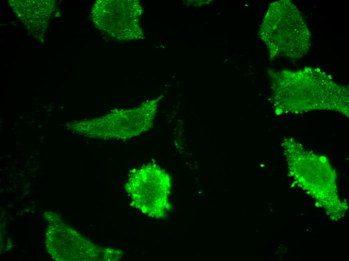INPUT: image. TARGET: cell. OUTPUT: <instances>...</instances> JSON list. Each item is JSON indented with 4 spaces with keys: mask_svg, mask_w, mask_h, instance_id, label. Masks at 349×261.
Instances as JSON below:
<instances>
[{
    "mask_svg": "<svg viewBox=\"0 0 349 261\" xmlns=\"http://www.w3.org/2000/svg\"><path fill=\"white\" fill-rule=\"evenodd\" d=\"M261 35L271 54L291 59L308 51L310 35L303 18L289 1L276 2L269 8Z\"/></svg>",
    "mask_w": 349,
    "mask_h": 261,
    "instance_id": "1",
    "label": "cell"
},
{
    "mask_svg": "<svg viewBox=\"0 0 349 261\" xmlns=\"http://www.w3.org/2000/svg\"><path fill=\"white\" fill-rule=\"evenodd\" d=\"M171 180L168 174L155 164L132 170L125 185L132 204L149 216L162 218L170 209Z\"/></svg>",
    "mask_w": 349,
    "mask_h": 261,
    "instance_id": "2",
    "label": "cell"
},
{
    "mask_svg": "<svg viewBox=\"0 0 349 261\" xmlns=\"http://www.w3.org/2000/svg\"><path fill=\"white\" fill-rule=\"evenodd\" d=\"M142 9L136 0H100L93 5L91 17L96 27L118 40L143 38L140 22Z\"/></svg>",
    "mask_w": 349,
    "mask_h": 261,
    "instance_id": "3",
    "label": "cell"
},
{
    "mask_svg": "<svg viewBox=\"0 0 349 261\" xmlns=\"http://www.w3.org/2000/svg\"><path fill=\"white\" fill-rule=\"evenodd\" d=\"M156 108V101L151 100L136 108L117 111L98 120L88 123L94 125L91 127H95V129L103 128L99 131L103 132L102 136L127 139L152 127Z\"/></svg>",
    "mask_w": 349,
    "mask_h": 261,
    "instance_id": "4",
    "label": "cell"
},
{
    "mask_svg": "<svg viewBox=\"0 0 349 261\" xmlns=\"http://www.w3.org/2000/svg\"><path fill=\"white\" fill-rule=\"evenodd\" d=\"M48 251L58 260H94L102 252L100 248L63 223L52 224L47 229Z\"/></svg>",
    "mask_w": 349,
    "mask_h": 261,
    "instance_id": "5",
    "label": "cell"
},
{
    "mask_svg": "<svg viewBox=\"0 0 349 261\" xmlns=\"http://www.w3.org/2000/svg\"><path fill=\"white\" fill-rule=\"evenodd\" d=\"M14 11L20 19L31 31H42L47 26L53 6L49 1H15Z\"/></svg>",
    "mask_w": 349,
    "mask_h": 261,
    "instance_id": "6",
    "label": "cell"
}]
</instances>
